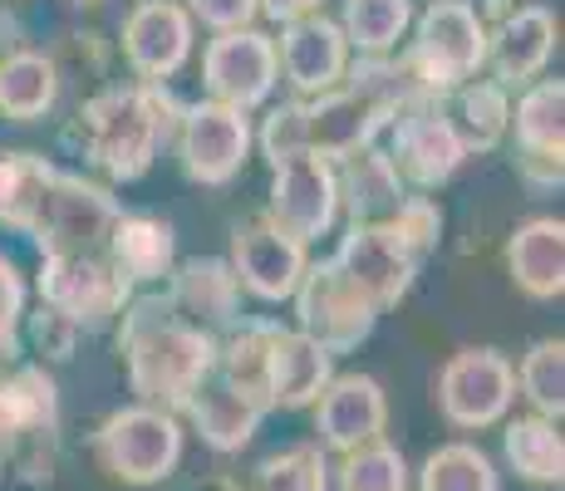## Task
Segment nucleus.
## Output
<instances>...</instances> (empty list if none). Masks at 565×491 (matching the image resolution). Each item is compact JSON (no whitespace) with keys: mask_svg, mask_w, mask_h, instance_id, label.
<instances>
[{"mask_svg":"<svg viewBox=\"0 0 565 491\" xmlns=\"http://www.w3.org/2000/svg\"><path fill=\"white\" fill-rule=\"evenodd\" d=\"M118 354H124L128 388L138 393V403L178 418L192 393L212 378L216 334L182 320L168 295H138L118 314Z\"/></svg>","mask_w":565,"mask_h":491,"instance_id":"nucleus-1","label":"nucleus"},{"mask_svg":"<svg viewBox=\"0 0 565 491\" xmlns=\"http://www.w3.org/2000/svg\"><path fill=\"white\" fill-rule=\"evenodd\" d=\"M182 98L168 84H108L74 114V143L108 182H138L172 143Z\"/></svg>","mask_w":565,"mask_h":491,"instance_id":"nucleus-2","label":"nucleus"},{"mask_svg":"<svg viewBox=\"0 0 565 491\" xmlns=\"http://www.w3.org/2000/svg\"><path fill=\"white\" fill-rule=\"evenodd\" d=\"M388 124H394V118H388L384 108L340 84L334 94L286 98V104H276L266 114V124H260L256 148L270 168L286 162V158H300V152L330 162V168H340L344 158L374 148V138L388 134Z\"/></svg>","mask_w":565,"mask_h":491,"instance_id":"nucleus-3","label":"nucleus"},{"mask_svg":"<svg viewBox=\"0 0 565 491\" xmlns=\"http://www.w3.org/2000/svg\"><path fill=\"white\" fill-rule=\"evenodd\" d=\"M118 216H124V206L104 182L45 162L40 178L30 182L20 212L10 216V232L30 236L40 256H104Z\"/></svg>","mask_w":565,"mask_h":491,"instance_id":"nucleus-4","label":"nucleus"},{"mask_svg":"<svg viewBox=\"0 0 565 491\" xmlns=\"http://www.w3.org/2000/svg\"><path fill=\"white\" fill-rule=\"evenodd\" d=\"M398 60L428 98H448L487 70V20L472 0H428V10L413 15V40Z\"/></svg>","mask_w":565,"mask_h":491,"instance_id":"nucleus-5","label":"nucleus"},{"mask_svg":"<svg viewBox=\"0 0 565 491\" xmlns=\"http://www.w3.org/2000/svg\"><path fill=\"white\" fill-rule=\"evenodd\" d=\"M94 457L124 487H162L182 462V418L148 403H128L99 423Z\"/></svg>","mask_w":565,"mask_h":491,"instance_id":"nucleus-6","label":"nucleus"},{"mask_svg":"<svg viewBox=\"0 0 565 491\" xmlns=\"http://www.w3.org/2000/svg\"><path fill=\"white\" fill-rule=\"evenodd\" d=\"M290 300H296V330L320 344L330 359L354 354V349L374 334L379 314H384L340 266H334V256L310 260Z\"/></svg>","mask_w":565,"mask_h":491,"instance_id":"nucleus-7","label":"nucleus"},{"mask_svg":"<svg viewBox=\"0 0 565 491\" xmlns=\"http://www.w3.org/2000/svg\"><path fill=\"white\" fill-rule=\"evenodd\" d=\"M172 148H178L182 172H188L198 188H226V182H236V172L246 168V158H252L256 134L242 108L202 98V104H182Z\"/></svg>","mask_w":565,"mask_h":491,"instance_id":"nucleus-8","label":"nucleus"},{"mask_svg":"<svg viewBox=\"0 0 565 491\" xmlns=\"http://www.w3.org/2000/svg\"><path fill=\"white\" fill-rule=\"evenodd\" d=\"M516 364L502 349H462L438 374V408L458 433H482L512 413Z\"/></svg>","mask_w":565,"mask_h":491,"instance_id":"nucleus-9","label":"nucleus"},{"mask_svg":"<svg viewBox=\"0 0 565 491\" xmlns=\"http://www.w3.org/2000/svg\"><path fill=\"white\" fill-rule=\"evenodd\" d=\"M266 216L276 232H286L290 242L310 246L320 236L334 232L340 222V188H334V168L320 158H286L270 168V196H266Z\"/></svg>","mask_w":565,"mask_h":491,"instance_id":"nucleus-10","label":"nucleus"},{"mask_svg":"<svg viewBox=\"0 0 565 491\" xmlns=\"http://www.w3.org/2000/svg\"><path fill=\"white\" fill-rule=\"evenodd\" d=\"M280 84V64H276V40L266 30H232V35L206 40L202 50V89L212 104L242 108L252 114L260 108Z\"/></svg>","mask_w":565,"mask_h":491,"instance_id":"nucleus-11","label":"nucleus"},{"mask_svg":"<svg viewBox=\"0 0 565 491\" xmlns=\"http://www.w3.org/2000/svg\"><path fill=\"white\" fill-rule=\"evenodd\" d=\"M388 162H394L398 182L418 192H438L443 182L458 178V168L467 162L462 138L452 134L448 114H443V98H428V104L408 108L388 124Z\"/></svg>","mask_w":565,"mask_h":491,"instance_id":"nucleus-12","label":"nucleus"},{"mask_svg":"<svg viewBox=\"0 0 565 491\" xmlns=\"http://www.w3.org/2000/svg\"><path fill=\"white\" fill-rule=\"evenodd\" d=\"M134 290L114 276L104 256H45L40 260V305L60 310L79 330H104L124 314Z\"/></svg>","mask_w":565,"mask_h":491,"instance_id":"nucleus-13","label":"nucleus"},{"mask_svg":"<svg viewBox=\"0 0 565 491\" xmlns=\"http://www.w3.org/2000/svg\"><path fill=\"white\" fill-rule=\"evenodd\" d=\"M226 266H232L236 286L246 295H256L266 305H286L296 295L300 276H306L310 256L300 242L276 232L266 216H252V222L232 226V256H226Z\"/></svg>","mask_w":565,"mask_h":491,"instance_id":"nucleus-14","label":"nucleus"},{"mask_svg":"<svg viewBox=\"0 0 565 491\" xmlns=\"http://www.w3.org/2000/svg\"><path fill=\"white\" fill-rule=\"evenodd\" d=\"M276 64H280V79L290 84L296 98L334 94L344 84V70H350V45H344V35H340V20L315 10L306 20L280 25Z\"/></svg>","mask_w":565,"mask_h":491,"instance_id":"nucleus-15","label":"nucleus"},{"mask_svg":"<svg viewBox=\"0 0 565 491\" xmlns=\"http://www.w3.org/2000/svg\"><path fill=\"white\" fill-rule=\"evenodd\" d=\"M192 20L178 0H138L124 20V60L138 84H168L192 60Z\"/></svg>","mask_w":565,"mask_h":491,"instance_id":"nucleus-16","label":"nucleus"},{"mask_svg":"<svg viewBox=\"0 0 565 491\" xmlns=\"http://www.w3.org/2000/svg\"><path fill=\"white\" fill-rule=\"evenodd\" d=\"M315 433L324 452H354V447L384 442L388 433V393L369 374H334L330 388L315 398Z\"/></svg>","mask_w":565,"mask_h":491,"instance_id":"nucleus-17","label":"nucleus"},{"mask_svg":"<svg viewBox=\"0 0 565 491\" xmlns=\"http://www.w3.org/2000/svg\"><path fill=\"white\" fill-rule=\"evenodd\" d=\"M561 25L546 6H512L497 25H487V64H492V84L507 94L526 89L546 74L551 54H556Z\"/></svg>","mask_w":565,"mask_h":491,"instance_id":"nucleus-18","label":"nucleus"},{"mask_svg":"<svg viewBox=\"0 0 565 491\" xmlns=\"http://www.w3.org/2000/svg\"><path fill=\"white\" fill-rule=\"evenodd\" d=\"M334 266L360 286L379 310L398 305L413 290V276H418V260L404 250L388 226H350L340 236V250H334Z\"/></svg>","mask_w":565,"mask_h":491,"instance_id":"nucleus-19","label":"nucleus"},{"mask_svg":"<svg viewBox=\"0 0 565 491\" xmlns=\"http://www.w3.org/2000/svg\"><path fill=\"white\" fill-rule=\"evenodd\" d=\"M162 295H168V305L182 320L216 334V340L242 320V286H236L232 266H226L222 256H192V260H182V266H172Z\"/></svg>","mask_w":565,"mask_h":491,"instance_id":"nucleus-20","label":"nucleus"},{"mask_svg":"<svg viewBox=\"0 0 565 491\" xmlns=\"http://www.w3.org/2000/svg\"><path fill=\"white\" fill-rule=\"evenodd\" d=\"M30 438H60V384L45 364H0V462Z\"/></svg>","mask_w":565,"mask_h":491,"instance_id":"nucleus-21","label":"nucleus"},{"mask_svg":"<svg viewBox=\"0 0 565 491\" xmlns=\"http://www.w3.org/2000/svg\"><path fill=\"white\" fill-rule=\"evenodd\" d=\"M104 260L114 266V276L128 290L158 286L178 266V232H172V222H162L153 212H124L114 222V232H108Z\"/></svg>","mask_w":565,"mask_h":491,"instance_id":"nucleus-22","label":"nucleus"},{"mask_svg":"<svg viewBox=\"0 0 565 491\" xmlns=\"http://www.w3.org/2000/svg\"><path fill=\"white\" fill-rule=\"evenodd\" d=\"M276 330H280V320L242 314V320L216 340L212 378L222 388L242 393L246 403H256L260 413H270V340H276Z\"/></svg>","mask_w":565,"mask_h":491,"instance_id":"nucleus-23","label":"nucleus"},{"mask_svg":"<svg viewBox=\"0 0 565 491\" xmlns=\"http://www.w3.org/2000/svg\"><path fill=\"white\" fill-rule=\"evenodd\" d=\"M507 270L526 300H561L565 290V222L561 216H531L507 242Z\"/></svg>","mask_w":565,"mask_h":491,"instance_id":"nucleus-24","label":"nucleus"},{"mask_svg":"<svg viewBox=\"0 0 565 491\" xmlns=\"http://www.w3.org/2000/svg\"><path fill=\"white\" fill-rule=\"evenodd\" d=\"M330 378H334V359L300 330L280 324L276 340H270V408L286 413L315 408V398L330 388Z\"/></svg>","mask_w":565,"mask_h":491,"instance_id":"nucleus-25","label":"nucleus"},{"mask_svg":"<svg viewBox=\"0 0 565 491\" xmlns=\"http://www.w3.org/2000/svg\"><path fill=\"white\" fill-rule=\"evenodd\" d=\"M334 188H340V212H350V226H384L408 196L384 148H364L344 158L334 168Z\"/></svg>","mask_w":565,"mask_h":491,"instance_id":"nucleus-26","label":"nucleus"},{"mask_svg":"<svg viewBox=\"0 0 565 491\" xmlns=\"http://www.w3.org/2000/svg\"><path fill=\"white\" fill-rule=\"evenodd\" d=\"M178 418H188V428L198 433L212 452L232 457V452H242V447H252L266 413H260L256 403H246L242 393H232V388L216 384V378H206V384L188 398V408H182Z\"/></svg>","mask_w":565,"mask_h":491,"instance_id":"nucleus-27","label":"nucleus"},{"mask_svg":"<svg viewBox=\"0 0 565 491\" xmlns=\"http://www.w3.org/2000/svg\"><path fill=\"white\" fill-rule=\"evenodd\" d=\"M60 60L45 50L0 54V114L10 124H40L60 104Z\"/></svg>","mask_w":565,"mask_h":491,"instance_id":"nucleus-28","label":"nucleus"},{"mask_svg":"<svg viewBox=\"0 0 565 491\" xmlns=\"http://www.w3.org/2000/svg\"><path fill=\"white\" fill-rule=\"evenodd\" d=\"M443 114H448L452 134L462 138V152H492L502 148L507 128H512V94L492 79H467L462 89H452L443 98Z\"/></svg>","mask_w":565,"mask_h":491,"instance_id":"nucleus-29","label":"nucleus"},{"mask_svg":"<svg viewBox=\"0 0 565 491\" xmlns=\"http://www.w3.org/2000/svg\"><path fill=\"white\" fill-rule=\"evenodd\" d=\"M516 148L521 158H565V84L561 79H536L526 84L512 108Z\"/></svg>","mask_w":565,"mask_h":491,"instance_id":"nucleus-30","label":"nucleus"},{"mask_svg":"<svg viewBox=\"0 0 565 491\" xmlns=\"http://www.w3.org/2000/svg\"><path fill=\"white\" fill-rule=\"evenodd\" d=\"M502 452H507V467L531 487H561L565 477V442H561V423L551 418H512L502 433Z\"/></svg>","mask_w":565,"mask_h":491,"instance_id":"nucleus-31","label":"nucleus"},{"mask_svg":"<svg viewBox=\"0 0 565 491\" xmlns=\"http://www.w3.org/2000/svg\"><path fill=\"white\" fill-rule=\"evenodd\" d=\"M413 25V0H344L340 35L360 54H394Z\"/></svg>","mask_w":565,"mask_h":491,"instance_id":"nucleus-32","label":"nucleus"},{"mask_svg":"<svg viewBox=\"0 0 565 491\" xmlns=\"http://www.w3.org/2000/svg\"><path fill=\"white\" fill-rule=\"evenodd\" d=\"M418 491H502V477L477 442H443L423 457Z\"/></svg>","mask_w":565,"mask_h":491,"instance_id":"nucleus-33","label":"nucleus"},{"mask_svg":"<svg viewBox=\"0 0 565 491\" xmlns=\"http://www.w3.org/2000/svg\"><path fill=\"white\" fill-rule=\"evenodd\" d=\"M516 388H521V398L531 403L536 418L561 423V413H565V344L561 340L531 344L526 359H521V369H516Z\"/></svg>","mask_w":565,"mask_h":491,"instance_id":"nucleus-34","label":"nucleus"},{"mask_svg":"<svg viewBox=\"0 0 565 491\" xmlns=\"http://www.w3.org/2000/svg\"><path fill=\"white\" fill-rule=\"evenodd\" d=\"M413 472L394 442H369L340 457L334 467V491H408Z\"/></svg>","mask_w":565,"mask_h":491,"instance_id":"nucleus-35","label":"nucleus"},{"mask_svg":"<svg viewBox=\"0 0 565 491\" xmlns=\"http://www.w3.org/2000/svg\"><path fill=\"white\" fill-rule=\"evenodd\" d=\"M252 491H330V457L320 442H296L270 452L252 472Z\"/></svg>","mask_w":565,"mask_h":491,"instance_id":"nucleus-36","label":"nucleus"},{"mask_svg":"<svg viewBox=\"0 0 565 491\" xmlns=\"http://www.w3.org/2000/svg\"><path fill=\"white\" fill-rule=\"evenodd\" d=\"M384 226L398 236V242H404V250L423 266V256H428V250L438 246V236H443V212H438V202H433V196H404V202H398V212L388 216Z\"/></svg>","mask_w":565,"mask_h":491,"instance_id":"nucleus-37","label":"nucleus"},{"mask_svg":"<svg viewBox=\"0 0 565 491\" xmlns=\"http://www.w3.org/2000/svg\"><path fill=\"white\" fill-rule=\"evenodd\" d=\"M20 330L30 334V344H35L40 359H50V364H64V359H74V349H79V324L64 320L60 310H50V305H40L35 314H25L20 320Z\"/></svg>","mask_w":565,"mask_h":491,"instance_id":"nucleus-38","label":"nucleus"},{"mask_svg":"<svg viewBox=\"0 0 565 491\" xmlns=\"http://www.w3.org/2000/svg\"><path fill=\"white\" fill-rule=\"evenodd\" d=\"M20 320H25V276L0 250V359H10L20 349Z\"/></svg>","mask_w":565,"mask_h":491,"instance_id":"nucleus-39","label":"nucleus"},{"mask_svg":"<svg viewBox=\"0 0 565 491\" xmlns=\"http://www.w3.org/2000/svg\"><path fill=\"white\" fill-rule=\"evenodd\" d=\"M45 162L50 158H40V152H0V226H10V216L20 212L30 182L40 178Z\"/></svg>","mask_w":565,"mask_h":491,"instance_id":"nucleus-40","label":"nucleus"},{"mask_svg":"<svg viewBox=\"0 0 565 491\" xmlns=\"http://www.w3.org/2000/svg\"><path fill=\"white\" fill-rule=\"evenodd\" d=\"M188 10L192 25H206L212 35H232V30H252V20L260 15L256 0H178Z\"/></svg>","mask_w":565,"mask_h":491,"instance_id":"nucleus-41","label":"nucleus"},{"mask_svg":"<svg viewBox=\"0 0 565 491\" xmlns=\"http://www.w3.org/2000/svg\"><path fill=\"white\" fill-rule=\"evenodd\" d=\"M516 172L536 196L541 192H561V182H565V168L561 162H551V158H516Z\"/></svg>","mask_w":565,"mask_h":491,"instance_id":"nucleus-42","label":"nucleus"},{"mask_svg":"<svg viewBox=\"0 0 565 491\" xmlns=\"http://www.w3.org/2000/svg\"><path fill=\"white\" fill-rule=\"evenodd\" d=\"M324 0H256V10L266 20H276V25H290V20H306V15H315Z\"/></svg>","mask_w":565,"mask_h":491,"instance_id":"nucleus-43","label":"nucleus"},{"mask_svg":"<svg viewBox=\"0 0 565 491\" xmlns=\"http://www.w3.org/2000/svg\"><path fill=\"white\" fill-rule=\"evenodd\" d=\"M188 491H236L232 477H198V482H188Z\"/></svg>","mask_w":565,"mask_h":491,"instance_id":"nucleus-44","label":"nucleus"},{"mask_svg":"<svg viewBox=\"0 0 565 491\" xmlns=\"http://www.w3.org/2000/svg\"><path fill=\"white\" fill-rule=\"evenodd\" d=\"M74 6H104V0H74Z\"/></svg>","mask_w":565,"mask_h":491,"instance_id":"nucleus-45","label":"nucleus"},{"mask_svg":"<svg viewBox=\"0 0 565 491\" xmlns=\"http://www.w3.org/2000/svg\"><path fill=\"white\" fill-rule=\"evenodd\" d=\"M0 472H6V462H0Z\"/></svg>","mask_w":565,"mask_h":491,"instance_id":"nucleus-46","label":"nucleus"}]
</instances>
